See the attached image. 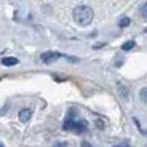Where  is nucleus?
Segmentation results:
<instances>
[{
  "label": "nucleus",
  "instance_id": "nucleus-1",
  "mask_svg": "<svg viewBox=\"0 0 147 147\" xmlns=\"http://www.w3.org/2000/svg\"><path fill=\"white\" fill-rule=\"evenodd\" d=\"M74 21L77 22L78 26H90L93 21V10L86 5H78L74 8L72 11Z\"/></svg>",
  "mask_w": 147,
  "mask_h": 147
},
{
  "label": "nucleus",
  "instance_id": "nucleus-2",
  "mask_svg": "<svg viewBox=\"0 0 147 147\" xmlns=\"http://www.w3.org/2000/svg\"><path fill=\"white\" fill-rule=\"evenodd\" d=\"M86 121L83 120H72V118H67L66 123H64V129H72L75 133H83L86 129Z\"/></svg>",
  "mask_w": 147,
  "mask_h": 147
},
{
  "label": "nucleus",
  "instance_id": "nucleus-3",
  "mask_svg": "<svg viewBox=\"0 0 147 147\" xmlns=\"http://www.w3.org/2000/svg\"><path fill=\"white\" fill-rule=\"evenodd\" d=\"M59 58H67L69 61H75V63L78 61L77 58H70V56H66V55L58 53V51H47V53H43V55L40 56V59L45 64H50V63H53V61H56V59H59Z\"/></svg>",
  "mask_w": 147,
  "mask_h": 147
},
{
  "label": "nucleus",
  "instance_id": "nucleus-4",
  "mask_svg": "<svg viewBox=\"0 0 147 147\" xmlns=\"http://www.w3.org/2000/svg\"><path fill=\"white\" fill-rule=\"evenodd\" d=\"M30 115H32V110L30 109H22L21 112H19V120H21L22 123H26V121H29Z\"/></svg>",
  "mask_w": 147,
  "mask_h": 147
},
{
  "label": "nucleus",
  "instance_id": "nucleus-5",
  "mask_svg": "<svg viewBox=\"0 0 147 147\" xmlns=\"http://www.w3.org/2000/svg\"><path fill=\"white\" fill-rule=\"evenodd\" d=\"M18 63L19 61L16 58H3L2 59V64H3V66H16Z\"/></svg>",
  "mask_w": 147,
  "mask_h": 147
},
{
  "label": "nucleus",
  "instance_id": "nucleus-6",
  "mask_svg": "<svg viewBox=\"0 0 147 147\" xmlns=\"http://www.w3.org/2000/svg\"><path fill=\"white\" fill-rule=\"evenodd\" d=\"M134 45H136V43H134L133 40H129V42H125V43L121 45V50H125V51H128V50H131V48L134 47Z\"/></svg>",
  "mask_w": 147,
  "mask_h": 147
},
{
  "label": "nucleus",
  "instance_id": "nucleus-7",
  "mask_svg": "<svg viewBox=\"0 0 147 147\" xmlns=\"http://www.w3.org/2000/svg\"><path fill=\"white\" fill-rule=\"evenodd\" d=\"M129 22H131V19H129V18H121L120 22H118V26H120V27H126V26H129Z\"/></svg>",
  "mask_w": 147,
  "mask_h": 147
},
{
  "label": "nucleus",
  "instance_id": "nucleus-8",
  "mask_svg": "<svg viewBox=\"0 0 147 147\" xmlns=\"http://www.w3.org/2000/svg\"><path fill=\"white\" fill-rule=\"evenodd\" d=\"M139 96H141V99H142L144 102H147V88H142V90H141Z\"/></svg>",
  "mask_w": 147,
  "mask_h": 147
},
{
  "label": "nucleus",
  "instance_id": "nucleus-9",
  "mask_svg": "<svg viewBox=\"0 0 147 147\" xmlns=\"http://www.w3.org/2000/svg\"><path fill=\"white\" fill-rule=\"evenodd\" d=\"M141 15H142L144 18L147 19V2H146V3L142 5V7H141Z\"/></svg>",
  "mask_w": 147,
  "mask_h": 147
},
{
  "label": "nucleus",
  "instance_id": "nucleus-10",
  "mask_svg": "<svg viewBox=\"0 0 147 147\" xmlns=\"http://www.w3.org/2000/svg\"><path fill=\"white\" fill-rule=\"evenodd\" d=\"M82 147H93V146L90 142H86V141H83V142H82Z\"/></svg>",
  "mask_w": 147,
  "mask_h": 147
},
{
  "label": "nucleus",
  "instance_id": "nucleus-11",
  "mask_svg": "<svg viewBox=\"0 0 147 147\" xmlns=\"http://www.w3.org/2000/svg\"><path fill=\"white\" fill-rule=\"evenodd\" d=\"M55 147H66V144H64V142H56Z\"/></svg>",
  "mask_w": 147,
  "mask_h": 147
},
{
  "label": "nucleus",
  "instance_id": "nucleus-12",
  "mask_svg": "<svg viewBox=\"0 0 147 147\" xmlns=\"http://www.w3.org/2000/svg\"><path fill=\"white\" fill-rule=\"evenodd\" d=\"M0 147H3V144H2V142H0Z\"/></svg>",
  "mask_w": 147,
  "mask_h": 147
},
{
  "label": "nucleus",
  "instance_id": "nucleus-13",
  "mask_svg": "<svg viewBox=\"0 0 147 147\" xmlns=\"http://www.w3.org/2000/svg\"><path fill=\"white\" fill-rule=\"evenodd\" d=\"M117 147H118V146H117Z\"/></svg>",
  "mask_w": 147,
  "mask_h": 147
}]
</instances>
